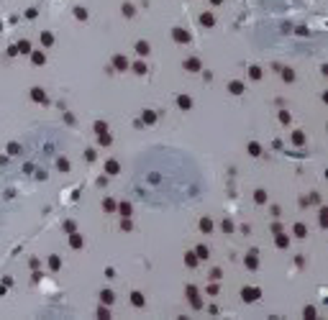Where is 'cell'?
<instances>
[{"mask_svg": "<svg viewBox=\"0 0 328 320\" xmlns=\"http://www.w3.org/2000/svg\"><path fill=\"white\" fill-rule=\"evenodd\" d=\"M33 100H44V92L39 90V87H36V90H33Z\"/></svg>", "mask_w": 328, "mask_h": 320, "instance_id": "obj_9", "label": "cell"}, {"mask_svg": "<svg viewBox=\"0 0 328 320\" xmlns=\"http://www.w3.org/2000/svg\"><path fill=\"white\" fill-rule=\"evenodd\" d=\"M108 172L115 174V172H118V164H115V162H108Z\"/></svg>", "mask_w": 328, "mask_h": 320, "instance_id": "obj_7", "label": "cell"}, {"mask_svg": "<svg viewBox=\"0 0 328 320\" xmlns=\"http://www.w3.org/2000/svg\"><path fill=\"white\" fill-rule=\"evenodd\" d=\"M231 92H236V95H238V92H244V85L241 82H233L231 85Z\"/></svg>", "mask_w": 328, "mask_h": 320, "instance_id": "obj_4", "label": "cell"}, {"mask_svg": "<svg viewBox=\"0 0 328 320\" xmlns=\"http://www.w3.org/2000/svg\"><path fill=\"white\" fill-rule=\"evenodd\" d=\"M277 246H287V236H280V238H277Z\"/></svg>", "mask_w": 328, "mask_h": 320, "instance_id": "obj_11", "label": "cell"}, {"mask_svg": "<svg viewBox=\"0 0 328 320\" xmlns=\"http://www.w3.org/2000/svg\"><path fill=\"white\" fill-rule=\"evenodd\" d=\"M131 300H133V305H144V297L138 295V292H133V297H131Z\"/></svg>", "mask_w": 328, "mask_h": 320, "instance_id": "obj_6", "label": "cell"}, {"mask_svg": "<svg viewBox=\"0 0 328 320\" xmlns=\"http://www.w3.org/2000/svg\"><path fill=\"white\" fill-rule=\"evenodd\" d=\"M200 21H203V23H205V26H210V23H213V16H203Z\"/></svg>", "mask_w": 328, "mask_h": 320, "instance_id": "obj_12", "label": "cell"}, {"mask_svg": "<svg viewBox=\"0 0 328 320\" xmlns=\"http://www.w3.org/2000/svg\"><path fill=\"white\" fill-rule=\"evenodd\" d=\"M115 67H118V69H126V67H128V62L123 59V56H115Z\"/></svg>", "mask_w": 328, "mask_h": 320, "instance_id": "obj_3", "label": "cell"}, {"mask_svg": "<svg viewBox=\"0 0 328 320\" xmlns=\"http://www.w3.org/2000/svg\"><path fill=\"white\" fill-rule=\"evenodd\" d=\"M103 302H113V295L110 292H103Z\"/></svg>", "mask_w": 328, "mask_h": 320, "instance_id": "obj_13", "label": "cell"}, {"mask_svg": "<svg viewBox=\"0 0 328 320\" xmlns=\"http://www.w3.org/2000/svg\"><path fill=\"white\" fill-rule=\"evenodd\" d=\"M72 246H75V249H77V246H82V238H79V236H72Z\"/></svg>", "mask_w": 328, "mask_h": 320, "instance_id": "obj_8", "label": "cell"}, {"mask_svg": "<svg viewBox=\"0 0 328 320\" xmlns=\"http://www.w3.org/2000/svg\"><path fill=\"white\" fill-rule=\"evenodd\" d=\"M136 51H138V54H146V51H149V44L138 41V44H136Z\"/></svg>", "mask_w": 328, "mask_h": 320, "instance_id": "obj_2", "label": "cell"}, {"mask_svg": "<svg viewBox=\"0 0 328 320\" xmlns=\"http://www.w3.org/2000/svg\"><path fill=\"white\" fill-rule=\"evenodd\" d=\"M295 233L297 236H305V225H295Z\"/></svg>", "mask_w": 328, "mask_h": 320, "instance_id": "obj_10", "label": "cell"}, {"mask_svg": "<svg viewBox=\"0 0 328 320\" xmlns=\"http://www.w3.org/2000/svg\"><path fill=\"white\" fill-rule=\"evenodd\" d=\"M259 297V289H244V300H257Z\"/></svg>", "mask_w": 328, "mask_h": 320, "instance_id": "obj_1", "label": "cell"}, {"mask_svg": "<svg viewBox=\"0 0 328 320\" xmlns=\"http://www.w3.org/2000/svg\"><path fill=\"white\" fill-rule=\"evenodd\" d=\"M174 39H177V41H187V33H185V31H179V28H177V31H174Z\"/></svg>", "mask_w": 328, "mask_h": 320, "instance_id": "obj_5", "label": "cell"}]
</instances>
